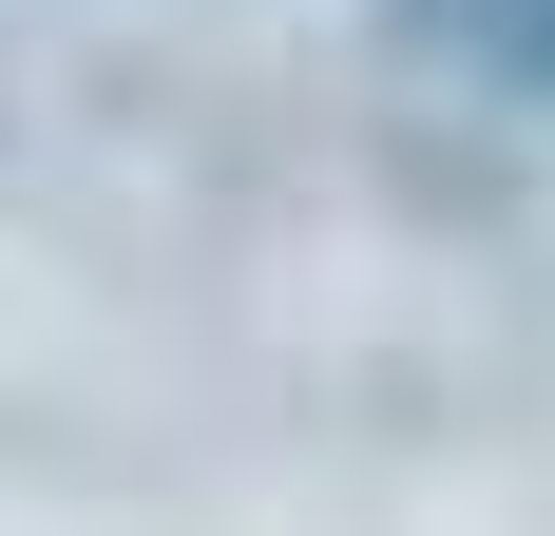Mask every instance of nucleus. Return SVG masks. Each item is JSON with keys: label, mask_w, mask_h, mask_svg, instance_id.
Instances as JSON below:
<instances>
[{"label": "nucleus", "mask_w": 555, "mask_h": 536, "mask_svg": "<svg viewBox=\"0 0 555 536\" xmlns=\"http://www.w3.org/2000/svg\"><path fill=\"white\" fill-rule=\"evenodd\" d=\"M402 20H422L441 58H479L499 97H537V115H555V0H402Z\"/></svg>", "instance_id": "f257e3e1"}]
</instances>
